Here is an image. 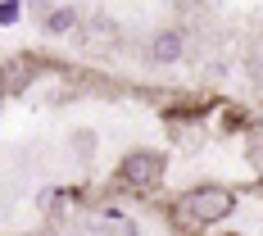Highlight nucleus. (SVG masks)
Wrapping results in <instances>:
<instances>
[{"label": "nucleus", "instance_id": "1", "mask_svg": "<svg viewBox=\"0 0 263 236\" xmlns=\"http://www.w3.org/2000/svg\"><path fill=\"white\" fill-rule=\"evenodd\" d=\"M232 209H236V200H232L227 186H200L177 205V218L182 223H222Z\"/></svg>", "mask_w": 263, "mask_h": 236}, {"label": "nucleus", "instance_id": "6", "mask_svg": "<svg viewBox=\"0 0 263 236\" xmlns=\"http://www.w3.org/2000/svg\"><path fill=\"white\" fill-rule=\"evenodd\" d=\"M250 155H254V164H263V123L250 128Z\"/></svg>", "mask_w": 263, "mask_h": 236}, {"label": "nucleus", "instance_id": "5", "mask_svg": "<svg viewBox=\"0 0 263 236\" xmlns=\"http://www.w3.org/2000/svg\"><path fill=\"white\" fill-rule=\"evenodd\" d=\"M73 27H78V9H50V19H46V32L64 37V32H73Z\"/></svg>", "mask_w": 263, "mask_h": 236}, {"label": "nucleus", "instance_id": "3", "mask_svg": "<svg viewBox=\"0 0 263 236\" xmlns=\"http://www.w3.org/2000/svg\"><path fill=\"white\" fill-rule=\"evenodd\" d=\"M32 73H36V59H32V55H23V59H5V86H9V91H18L23 78H32Z\"/></svg>", "mask_w": 263, "mask_h": 236}, {"label": "nucleus", "instance_id": "4", "mask_svg": "<svg viewBox=\"0 0 263 236\" xmlns=\"http://www.w3.org/2000/svg\"><path fill=\"white\" fill-rule=\"evenodd\" d=\"M177 55H182V37H177V32H159L155 37V59L168 64V59H177Z\"/></svg>", "mask_w": 263, "mask_h": 236}, {"label": "nucleus", "instance_id": "2", "mask_svg": "<svg viewBox=\"0 0 263 236\" xmlns=\"http://www.w3.org/2000/svg\"><path fill=\"white\" fill-rule=\"evenodd\" d=\"M118 182L132 186V191H155L159 182H163V159L155 155V150H132L127 159H123V168H118Z\"/></svg>", "mask_w": 263, "mask_h": 236}]
</instances>
